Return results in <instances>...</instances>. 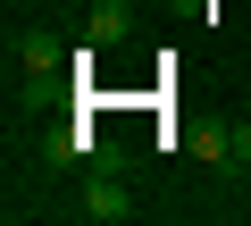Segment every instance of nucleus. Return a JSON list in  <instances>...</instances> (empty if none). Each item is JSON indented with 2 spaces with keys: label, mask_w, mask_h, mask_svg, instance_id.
<instances>
[{
  "label": "nucleus",
  "mask_w": 251,
  "mask_h": 226,
  "mask_svg": "<svg viewBox=\"0 0 251 226\" xmlns=\"http://www.w3.org/2000/svg\"><path fill=\"white\" fill-rule=\"evenodd\" d=\"M84 218H92V226H126V218H134V193L109 176V159L84 168Z\"/></svg>",
  "instance_id": "nucleus-1"
},
{
  "label": "nucleus",
  "mask_w": 251,
  "mask_h": 226,
  "mask_svg": "<svg viewBox=\"0 0 251 226\" xmlns=\"http://www.w3.org/2000/svg\"><path fill=\"white\" fill-rule=\"evenodd\" d=\"M9 59H17L25 75H59V67H75V50H67L59 34H9Z\"/></svg>",
  "instance_id": "nucleus-2"
},
{
  "label": "nucleus",
  "mask_w": 251,
  "mask_h": 226,
  "mask_svg": "<svg viewBox=\"0 0 251 226\" xmlns=\"http://www.w3.org/2000/svg\"><path fill=\"white\" fill-rule=\"evenodd\" d=\"M126 34H134V17H126V0H100V9L84 17V42H92V50H109V42H126Z\"/></svg>",
  "instance_id": "nucleus-3"
},
{
  "label": "nucleus",
  "mask_w": 251,
  "mask_h": 226,
  "mask_svg": "<svg viewBox=\"0 0 251 226\" xmlns=\"http://www.w3.org/2000/svg\"><path fill=\"white\" fill-rule=\"evenodd\" d=\"M193 151H201L218 176H243V168H234V126H209V134H193Z\"/></svg>",
  "instance_id": "nucleus-4"
},
{
  "label": "nucleus",
  "mask_w": 251,
  "mask_h": 226,
  "mask_svg": "<svg viewBox=\"0 0 251 226\" xmlns=\"http://www.w3.org/2000/svg\"><path fill=\"white\" fill-rule=\"evenodd\" d=\"M234 168H243V176H251V118H243V126H234Z\"/></svg>",
  "instance_id": "nucleus-5"
}]
</instances>
